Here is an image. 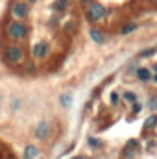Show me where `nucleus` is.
<instances>
[{"label": "nucleus", "instance_id": "nucleus-1", "mask_svg": "<svg viewBox=\"0 0 157 159\" xmlns=\"http://www.w3.org/2000/svg\"><path fill=\"white\" fill-rule=\"evenodd\" d=\"M104 17H105V9H104L102 4H98V2H91V4L87 6V19H89V20L98 22V20H102Z\"/></svg>", "mask_w": 157, "mask_h": 159}, {"label": "nucleus", "instance_id": "nucleus-2", "mask_svg": "<svg viewBox=\"0 0 157 159\" xmlns=\"http://www.w3.org/2000/svg\"><path fill=\"white\" fill-rule=\"evenodd\" d=\"M4 57L7 63H20L22 57H24V50L20 46H15V44H9L6 50H4Z\"/></svg>", "mask_w": 157, "mask_h": 159}, {"label": "nucleus", "instance_id": "nucleus-3", "mask_svg": "<svg viewBox=\"0 0 157 159\" xmlns=\"http://www.w3.org/2000/svg\"><path fill=\"white\" fill-rule=\"evenodd\" d=\"M26 34H28V30L22 22H9L7 24V35L11 39H22Z\"/></svg>", "mask_w": 157, "mask_h": 159}, {"label": "nucleus", "instance_id": "nucleus-4", "mask_svg": "<svg viewBox=\"0 0 157 159\" xmlns=\"http://www.w3.org/2000/svg\"><path fill=\"white\" fill-rule=\"evenodd\" d=\"M28 4L26 2H15L13 6H11V15L15 17V19H24L26 15H28Z\"/></svg>", "mask_w": 157, "mask_h": 159}, {"label": "nucleus", "instance_id": "nucleus-5", "mask_svg": "<svg viewBox=\"0 0 157 159\" xmlns=\"http://www.w3.org/2000/svg\"><path fill=\"white\" fill-rule=\"evenodd\" d=\"M50 131H52L50 124H48L46 120H41L39 124H37V128H35V137H37V139H46V137L50 135Z\"/></svg>", "mask_w": 157, "mask_h": 159}, {"label": "nucleus", "instance_id": "nucleus-6", "mask_svg": "<svg viewBox=\"0 0 157 159\" xmlns=\"http://www.w3.org/2000/svg\"><path fill=\"white\" fill-rule=\"evenodd\" d=\"M32 54H34V57H44V56L48 54V44H46V43H37V44L34 46Z\"/></svg>", "mask_w": 157, "mask_h": 159}, {"label": "nucleus", "instance_id": "nucleus-7", "mask_svg": "<svg viewBox=\"0 0 157 159\" xmlns=\"http://www.w3.org/2000/svg\"><path fill=\"white\" fill-rule=\"evenodd\" d=\"M37 156H39V148L28 144L26 150H24V159H34V157H37Z\"/></svg>", "mask_w": 157, "mask_h": 159}, {"label": "nucleus", "instance_id": "nucleus-8", "mask_svg": "<svg viewBox=\"0 0 157 159\" xmlns=\"http://www.w3.org/2000/svg\"><path fill=\"white\" fill-rule=\"evenodd\" d=\"M89 35H91V39L94 41V43H104V41H105V37H104V34H102L100 30H96V28H91Z\"/></svg>", "mask_w": 157, "mask_h": 159}, {"label": "nucleus", "instance_id": "nucleus-9", "mask_svg": "<svg viewBox=\"0 0 157 159\" xmlns=\"http://www.w3.org/2000/svg\"><path fill=\"white\" fill-rule=\"evenodd\" d=\"M59 100H61V106H63V107H70V106H72V94H67V93H65V94H61Z\"/></svg>", "mask_w": 157, "mask_h": 159}, {"label": "nucleus", "instance_id": "nucleus-10", "mask_svg": "<svg viewBox=\"0 0 157 159\" xmlns=\"http://www.w3.org/2000/svg\"><path fill=\"white\" fill-rule=\"evenodd\" d=\"M137 76L142 80V81H148V80L152 78V74H150L148 69H139V70H137Z\"/></svg>", "mask_w": 157, "mask_h": 159}, {"label": "nucleus", "instance_id": "nucleus-11", "mask_svg": "<svg viewBox=\"0 0 157 159\" xmlns=\"http://www.w3.org/2000/svg\"><path fill=\"white\" fill-rule=\"evenodd\" d=\"M137 28H139L137 24H133V22H129V24H124V26H122V30H120V34H124V35H126V34H131V32H135Z\"/></svg>", "mask_w": 157, "mask_h": 159}, {"label": "nucleus", "instance_id": "nucleus-12", "mask_svg": "<svg viewBox=\"0 0 157 159\" xmlns=\"http://www.w3.org/2000/svg\"><path fill=\"white\" fill-rule=\"evenodd\" d=\"M154 126H157V115H152L144 120V128H154Z\"/></svg>", "mask_w": 157, "mask_h": 159}, {"label": "nucleus", "instance_id": "nucleus-13", "mask_svg": "<svg viewBox=\"0 0 157 159\" xmlns=\"http://www.w3.org/2000/svg\"><path fill=\"white\" fill-rule=\"evenodd\" d=\"M124 98H126V102H135V100H137V96H135L133 93H126Z\"/></svg>", "mask_w": 157, "mask_h": 159}, {"label": "nucleus", "instance_id": "nucleus-14", "mask_svg": "<svg viewBox=\"0 0 157 159\" xmlns=\"http://www.w3.org/2000/svg\"><path fill=\"white\" fill-rule=\"evenodd\" d=\"M152 54H155V48H148V50H144L141 56H142V57H146V56H152Z\"/></svg>", "mask_w": 157, "mask_h": 159}, {"label": "nucleus", "instance_id": "nucleus-15", "mask_svg": "<svg viewBox=\"0 0 157 159\" xmlns=\"http://www.w3.org/2000/svg\"><path fill=\"white\" fill-rule=\"evenodd\" d=\"M111 102H113V104H118V94H117V93H113V94H111Z\"/></svg>", "mask_w": 157, "mask_h": 159}, {"label": "nucleus", "instance_id": "nucleus-16", "mask_svg": "<svg viewBox=\"0 0 157 159\" xmlns=\"http://www.w3.org/2000/svg\"><path fill=\"white\" fill-rule=\"evenodd\" d=\"M89 143H91L92 146H98V141H96V139H89Z\"/></svg>", "mask_w": 157, "mask_h": 159}, {"label": "nucleus", "instance_id": "nucleus-17", "mask_svg": "<svg viewBox=\"0 0 157 159\" xmlns=\"http://www.w3.org/2000/svg\"><path fill=\"white\" fill-rule=\"evenodd\" d=\"M67 2H69V0H59V4H67Z\"/></svg>", "mask_w": 157, "mask_h": 159}, {"label": "nucleus", "instance_id": "nucleus-18", "mask_svg": "<svg viewBox=\"0 0 157 159\" xmlns=\"http://www.w3.org/2000/svg\"><path fill=\"white\" fill-rule=\"evenodd\" d=\"M154 81H155V83H157V74H155V76H154Z\"/></svg>", "mask_w": 157, "mask_h": 159}, {"label": "nucleus", "instance_id": "nucleus-19", "mask_svg": "<svg viewBox=\"0 0 157 159\" xmlns=\"http://www.w3.org/2000/svg\"><path fill=\"white\" fill-rule=\"evenodd\" d=\"M74 159H83V157H74Z\"/></svg>", "mask_w": 157, "mask_h": 159}, {"label": "nucleus", "instance_id": "nucleus-20", "mask_svg": "<svg viewBox=\"0 0 157 159\" xmlns=\"http://www.w3.org/2000/svg\"><path fill=\"white\" fill-rule=\"evenodd\" d=\"M7 159H15V157H7Z\"/></svg>", "mask_w": 157, "mask_h": 159}, {"label": "nucleus", "instance_id": "nucleus-21", "mask_svg": "<svg viewBox=\"0 0 157 159\" xmlns=\"http://www.w3.org/2000/svg\"><path fill=\"white\" fill-rule=\"evenodd\" d=\"M28 2H34V0H28Z\"/></svg>", "mask_w": 157, "mask_h": 159}]
</instances>
